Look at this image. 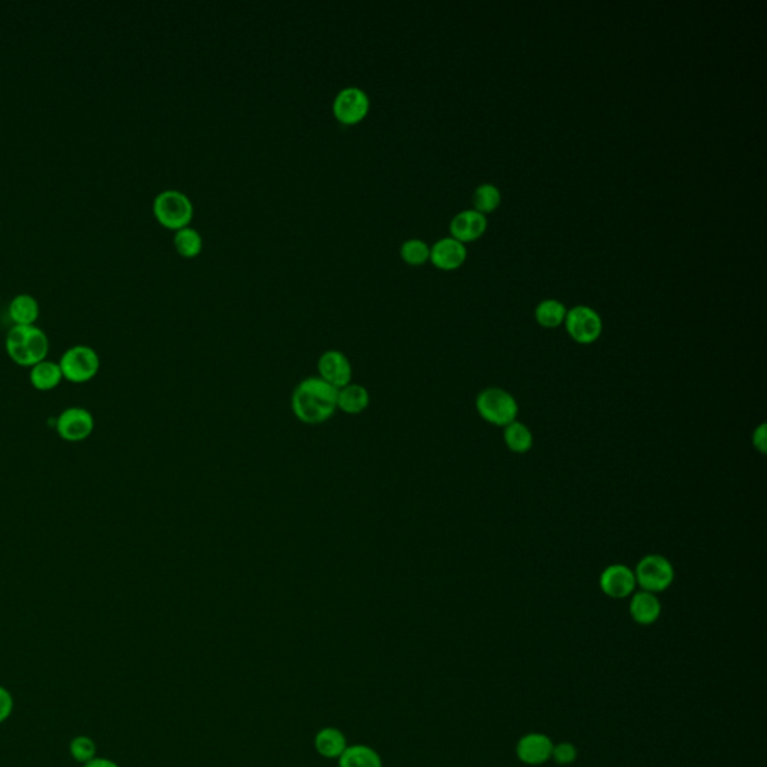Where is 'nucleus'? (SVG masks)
<instances>
[{
    "label": "nucleus",
    "instance_id": "nucleus-1",
    "mask_svg": "<svg viewBox=\"0 0 767 767\" xmlns=\"http://www.w3.org/2000/svg\"><path fill=\"white\" fill-rule=\"evenodd\" d=\"M291 408L298 421L307 426L321 425L338 411V390L315 376L303 379L294 389Z\"/></svg>",
    "mask_w": 767,
    "mask_h": 767
},
{
    "label": "nucleus",
    "instance_id": "nucleus-2",
    "mask_svg": "<svg viewBox=\"0 0 767 767\" xmlns=\"http://www.w3.org/2000/svg\"><path fill=\"white\" fill-rule=\"evenodd\" d=\"M48 349V336L37 325H14L6 334V352L19 366L33 367L46 360Z\"/></svg>",
    "mask_w": 767,
    "mask_h": 767
},
{
    "label": "nucleus",
    "instance_id": "nucleus-3",
    "mask_svg": "<svg viewBox=\"0 0 767 767\" xmlns=\"http://www.w3.org/2000/svg\"><path fill=\"white\" fill-rule=\"evenodd\" d=\"M153 211L160 224L168 228L180 229L191 222L194 204L185 192L165 189L156 195Z\"/></svg>",
    "mask_w": 767,
    "mask_h": 767
},
{
    "label": "nucleus",
    "instance_id": "nucleus-4",
    "mask_svg": "<svg viewBox=\"0 0 767 767\" xmlns=\"http://www.w3.org/2000/svg\"><path fill=\"white\" fill-rule=\"evenodd\" d=\"M477 411L486 421L495 426H508L516 421L519 405L505 390L492 387L478 394L475 402Z\"/></svg>",
    "mask_w": 767,
    "mask_h": 767
},
{
    "label": "nucleus",
    "instance_id": "nucleus-5",
    "mask_svg": "<svg viewBox=\"0 0 767 767\" xmlns=\"http://www.w3.org/2000/svg\"><path fill=\"white\" fill-rule=\"evenodd\" d=\"M59 366L64 379L73 384H84L89 383L98 375L101 367V360L93 348L87 345H75L65 351Z\"/></svg>",
    "mask_w": 767,
    "mask_h": 767
},
{
    "label": "nucleus",
    "instance_id": "nucleus-6",
    "mask_svg": "<svg viewBox=\"0 0 767 767\" xmlns=\"http://www.w3.org/2000/svg\"><path fill=\"white\" fill-rule=\"evenodd\" d=\"M634 574L635 582L651 594L666 590L675 581L673 565L661 555L644 556L637 564Z\"/></svg>",
    "mask_w": 767,
    "mask_h": 767
},
{
    "label": "nucleus",
    "instance_id": "nucleus-7",
    "mask_svg": "<svg viewBox=\"0 0 767 767\" xmlns=\"http://www.w3.org/2000/svg\"><path fill=\"white\" fill-rule=\"evenodd\" d=\"M369 95L361 87H343L333 102V113L345 125L358 124L369 111Z\"/></svg>",
    "mask_w": 767,
    "mask_h": 767
},
{
    "label": "nucleus",
    "instance_id": "nucleus-8",
    "mask_svg": "<svg viewBox=\"0 0 767 767\" xmlns=\"http://www.w3.org/2000/svg\"><path fill=\"white\" fill-rule=\"evenodd\" d=\"M565 325L571 338L579 343H592L603 332V321L588 306H575L566 312Z\"/></svg>",
    "mask_w": 767,
    "mask_h": 767
},
{
    "label": "nucleus",
    "instance_id": "nucleus-9",
    "mask_svg": "<svg viewBox=\"0 0 767 767\" xmlns=\"http://www.w3.org/2000/svg\"><path fill=\"white\" fill-rule=\"evenodd\" d=\"M95 429V418L84 408L73 407L65 409L56 421L57 435L68 443H82L90 436Z\"/></svg>",
    "mask_w": 767,
    "mask_h": 767
},
{
    "label": "nucleus",
    "instance_id": "nucleus-10",
    "mask_svg": "<svg viewBox=\"0 0 767 767\" xmlns=\"http://www.w3.org/2000/svg\"><path fill=\"white\" fill-rule=\"evenodd\" d=\"M318 378L330 384L336 390H340L351 384L352 367L348 357L343 352L330 349L321 354L318 358Z\"/></svg>",
    "mask_w": 767,
    "mask_h": 767
},
{
    "label": "nucleus",
    "instance_id": "nucleus-11",
    "mask_svg": "<svg viewBox=\"0 0 767 767\" xmlns=\"http://www.w3.org/2000/svg\"><path fill=\"white\" fill-rule=\"evenodd\" d=\"M635 583L637 582H635L634 571L619 564L608 566L599 577V586L604 594L615 599H626L628 595L633 594Z\"/></svg>",
    "mask_w": 767,
    "mask_h": 767
},
{
    "label": "nucleus",
    "instance_id": "nucleus-12",
    "mask_svg": "<svg viewBox=\"0 0 767 767\" xmlns=\"http://www.w3.org/2000/svg\"><path fill=\"white\" fill-rule=\"evenodd\" d=\"M553 742L541 733H530L523 736L517 744V757L521 762L537 766L552 758Z\"/></svg>",
    "mask_w": 767,
    "mask_h": 767
},
{
    "label": "nucleus",
    "instance_id": "nucleus-13",
    "mask_svg": "<svg viewBox=\"0 0 767 767\" xmlns=\"http://www.w3.org/2000/svg\"><path fill=\"white\" fill-rule=\"evenodd\" d=\"M430 258L439 269H456L465 261V245L454 237L439 238L438 242L430 247Z\"/></svg>",
    "mask_w": 767,
    "mask_h": 767
},
{
    "label": "nucleus",
    "instance_id": "nucleus-14",
    "mask_svg": "<svg viewBox=\"0 0 767 767\" xmlns=\"http://www.w3.org/2000/svg\"><path fill=\"white\" fill-rule=\"evenodd\" d=\"M487 227V220L485 213L478 211H463L457 213L452 220L450 229H452V237L461 240V242H470L479 237L485 233Z\"/></svg>",
    "mask_w": 767,
    "mask_h": 767
},
{
    "label": "nucleus",
    "instance_id": "nucleus-15",
    "mask_svg": "<svg viewBox=\"0 0 767 767\" xmlns=\"http://www.w3.org/2000/svg\"><path fill=\"white\" fill-rule=\"evenodd\" d=\"M630 615L640 625H651L661 615V603L655 594L642 590L631 599Z\"/></svg>",
    "mask_w": 767,
    "mask_h": 767
},
{
    "label": "nucleus",
    "instance_id": "nucleus-16",
    "mask_svg": "<svg viewBox=\"0 0 767 767\" xmlns=\"http://www.w3.org/2000/svg\"><path fill=\"white\" fill-rule=\"evenodd\" d=\"M370 403V394L360 384H348L338 390V409L348 416H358Z\"/></svg>",
    "mask_w": 767,
    "mask_h": 767
},
{
    "label": "nucleus",
    "instance_id": "nucleus-17",
    "mask_svg": "<svg viewBox=\"0 0 767 767\" xmlns=\"http://www.w3.org/2000/svg\"><path fill=\"white\" fill-rule=\"evenodd\" d=\"M29 379H30L33 389L39 390V392H50L62 383L64 375L60 370L59 363L44 360L33 366Z\"/></svg>",
    "mask_w": 767,
    "mask_h": 767
},
{
    "label": "nucleus",
    "instance_id": "nucleus-18",
    "mask_svg": "<svg viewBox=\"0 0 767 767\" xmlns=\"http://www.w3.org/2000/svg\"><path fill=\"white\" fill-rule=\"evenodd\" d=\"M10 316L15 325H32L39 316V303L30 294H19L11 300Z\"/></svg>",
    "mask_w": 767,
    "mask_h": 767
},
{
    "label": "nucleus",
    "instance_id": "nucleus-19",
    "mask_svg": "<svg viewBox=\"0 0 767 767\" xmlns=\"http://www.w3.org/2000/svg\"><path fill=\"white\" fill-rule=\"evenodd\" d=\"M339 767H383L378 753L365 745H354L339 757Z\"/></svg>",
    "mask_w": 767,
    "mask_h": 767
},
{
    "label": "nucleus",
    "instance_id": "nucleus-20",
    "mask_svg": "<svg viewBox=\"0 0 767 767\" xmlns=\"http://www.w3.org/2000/svg\"><path fill=\"white\" fill-rule=\"evenodd\" d=\"M315 748L325 758H339L347 749V737L342 731L333 727L323 728L316 735Z\"/></svg>",
    "mask_w": 767,
    "mask_h": 767
},
{
    "label": "nucleus",
    "instance_id": "nucleus-21",
    "mask_svg": "<svg viewBox=\"0 0 767 767\" xmlns=\"http://www.w3.org/2000/svg\"><path fill=\"white\" fill-rule=\"evenodd\" d=\"M504 439H505L507 447L513 452H517V454H523V452H530V448H532V444H534V438H532L530 430L525 425L519 423V421H513L510 425L505 426Z\"/></svg>",
    "mask_w": 767,
    "mask_h": 767
},
{
    "label": "nucleus",
    "instance_id": "nucleus-22",
    "mask_svg": "<svg viewBox=\"0 0 767 767\" xmlns=\"http://www.w3.org/2000/svg\"><path fill=\"white\" fill-rule=\"evenodd\" d=\"M566 309L561 302L547 298L539 303L535 309V318L543 327H557L565 321Z\"/></svg>",
    "mask_w": 767,
    "mask_h": 767
},
{
    "label": "nucleus",
    "instance_id": "nucleus-23",
    "mask_svg": "<svg viewBox=\"0 0 767 767\" xmlns=\"http://www.w3.org/2000/svg\"><path fill=\"white\" fill-rule=\"evenodd\" d=\"M174 246L180 255L187 256V258L198 255L203 249L202 234L191 227H183V228L176 231Z\"/></svg>",
    "mask_w": 767,
    "mask_h": 767
},
{
    "label": "nucleus",
    "instance_id": "nucleus-24",
    "mask_svg": "<svg viewBox=\"0 0 767 767\" xmlns=\"http://www.w3.org/2000/svg\"><path fill=\"white\" fill-rule=\"evenodd\" d=\"M499 203H501V192H499L498 187L492 185V183H485V185H479L474 192V204L477 209L475 211H481V213H485V211H492L499 206Z\"/></svg>",
    "mask_w": 767,
    "mask_h": 767
},
{
    "label": "nucleus",
    "instance_id": "nucleus-25",
    "mask_svg": "<svg viewBox=\"0 0 767 767\" xmlns=\"http://www.w3.org/2000/svg\"><path fill=\"white\" fill-rule=\"evenodd\" d=\"M401 255L409 264H423L430 256V247L420 238H408L401 246Z\"/></svg>",
    "mask_w": 767,
    "mask_h": 767
},
{
    "label": "nucleus",
    "instance_id": "nucleus-26",
    "mask_svg": "<svg viewBox=\"0 0 767 767\" xmlns=\"http://www.w3.org/2000/svg\"><path fill=\"white\" fill-rule=\"evenodd\" d=\"M69 751H71V755H73L77 762L89 763L90 760L95 758L96 745L90 737H86V736H78V737H75V739L71 742Z\"/></svg>",
    "mask_w": 767,
    "mask_h": 767
},
{
    "label": "nucleus",
    "instance_id": "nucleus-27",
    "mask_svg": "<svg viewBox=\"0 0 767 767\" xmlns=\"http://www.w3.org/2000/svg\"><path fill=\"white\" fill-rule=\"evenodd\" d=\"M552 758L557 764H571L577 758V748L570 742H562L559 745H553Z\"/></svg>",
    "mask_w": 767,
    "mask_h": 767
},
{
    "label": "nucleus",
    "instance_id": "nucleus-28",
    "mask_svg": "<svg viewBox=\"0 0 767 767\" xmlns=\"http://www.w3.org/2000/svg\"><path fill=\"white\" fill-rule=\"evenodd\" d=\"M13 708H14L13 695L4 686H0V722L5 721L6 718L10 717Z\"/></svg>",
    "mask_w": 767,
    "mask_h": 767
},
{
    "label": "nucleus",
    "instance_id": "nucleus-29",
    "mask_svg": "<svg viewBox=\"0 0 767 767\" xmlns=\"http://www.w3.org/2000/svg\"><path fill=\"white\" fill-rule=\"evenodd\" d=\"M754 445L758 452H766V425H762L754 432Z\"/></svg>",
    "mask_w": 767,
    "mask_h": 767
},
{
    "label": "nucleus",
    "instance_id": "nucleus-30",
    "mask_svg": "<svg viewBox=\"0 0 767 767\" xmlns=\"http://www.w3.org/2000/svg\"><path fill=\"white\" fill-rule=\"evenodd\" d=\"M84 767H119L115 762L107 760V758H93L90 762L86 763Z\"/></svg>",
    "mask_w": 767,
    "mask_h": 767
}]
</instances>
